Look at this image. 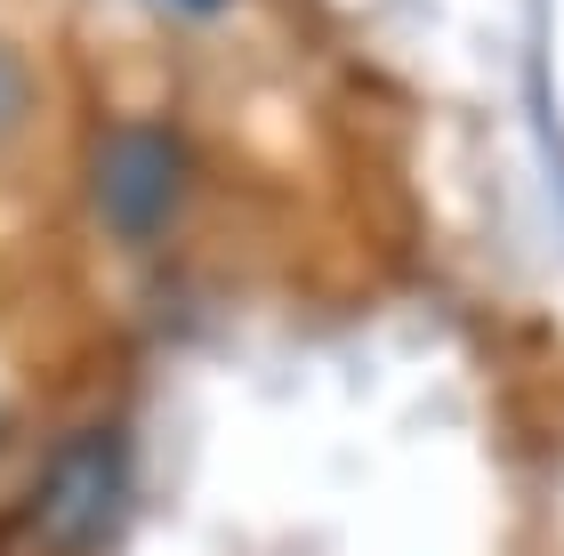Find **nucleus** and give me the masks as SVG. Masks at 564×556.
Returning a JSON list of instances; mask_svg holds the SVG:
<instances>
[{
  "instance_id": "f03ea898",
  "label": "nucleus",
  "mask_w": 564,
  "mask_h": 556,
  "mask_svg": "<svg viewBox=\"0 0 564 556\" xmlns=\"http://www.w3.org/2000/svg\"><path fill=\"white\" fill-rule=\"evenodd\" d=\"M177 201V145L162 130H113L97 154V210L121 235H153Z\"/></svg>"
},
{
  "instance_id": "7ed1b4c3",
  "label": "nucleus",
  "mask_w": 564,
  "mask_h": 556,
  "mask_svg": "<svg viewBox=\"0 0 564 556\" xmlns=\"http://www.w3.org/2000/svg\"><path fill=\"white\" fill-rule=\"evenodd\" d=\"M9 113H17V73L0 65V121H9Z\"/></svg>"
},
{
  "instance_id": "f257e3e1",
  "label": "nucleus",
  "mask_w": 564,
  "mask_h": 556,
  "mask_svg": "<svg viewBox=\"0 0 564 556\" xmlns=\"http://www.w3.org/2000/svg\"><path fill=\"white\" fill-rule=\"evenodd\" d=\"M130 476H121V444L113 436H82L57 451V468L41 476V533L65 548H97L121 524Z\"/></svg>"
}]
</instances>
